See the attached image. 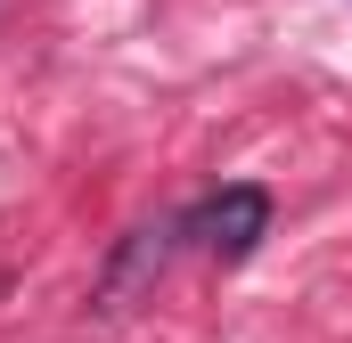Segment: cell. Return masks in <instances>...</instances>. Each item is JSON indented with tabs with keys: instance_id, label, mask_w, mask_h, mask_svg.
<instances>
[{
	"instance_id": "cell-1",
	"label": "cell",
	"mask_w": 352,
	"mask_h": 343,
	"mask_svg": "<svg viewBox=\"0 0 352 343\" xmlns=\"http://www.w3.org/2000/svg\"><path fill=\"white\" fill-rule=\"evenodd\" d=\"M180 237H197L213 261H246V254L270 237V188H254V180L213 188V196H205V204L180 221Z\"/></svg>"
}]
</instances>
